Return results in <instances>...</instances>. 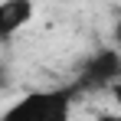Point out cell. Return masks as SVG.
<instances>
[{"mask_svg": "<svg viewBox=\"0 0 121 121\" xmlns=\"http://www.w3.org/2000/svg\"><path fill=\"white\" fill-rule=\"evenodd\" d=\"M95 121H121V111H101Z\"/></svg>", "mask_w": 121, "mask_h": 121, "instance_id": "obj_6", "label": "cell"}, {"mask_svg": "<svg viewBox=\"0 0 121 121\" xmlns=\"http://www.w3.org/2000/svg\"><path fill=\"white\" fill-rule=\"evenodd\" d=\"M111 46H115V49H121V17L115 20V26H111Z\"/></svg>", "mask_w": 121, "mask_h": 121, "instance_id": "obj_4", "label": "cell"}, {"mask_svg": "<svg viewBox=\"0 0 121 121\" xmlns=\"http://www.w3.org/2000/svg\"><path fill=\"white\" fill-rule=\"evenodd\" d=\"M75 95H79L75 85L26 92L23 98H17L0 111V121H72Z\"/></svg>", "mask_w": 121, "mask_h": 121, "instance_id": "obj_1", "label": "cell"}, {"mask_svg": "<svg viewBox=\"0 0 121 121\" xmlns=\"http://www.w3.org/2000/svg\"><path fill=\"white\" fill-rule=\"evenodd\" d=\"M115 82H121V49L101 46L79 65V75L72 85L79 92H101V88H111Z\"/></svg>", "mask_w": 121, "mask_h": 121, "instance_id": "obj_2", "label": "cell"}, {"mask_svg": "<svg viewBox=\"0 0 121 121\" xmlns=\"http://www.w3.org/2000/svg\"><path fill=\"white\" fill-rule=\"evenodd\" d=\"M36 13L33 0H0V43L13 39L23 26H30Z\"/></svg>", "mask_w": 121, "mask_h": 121, "instance_id": "obj_3", "label": "cell"}, {"mask_svg": "<svg viewBox=\"0 0 121 121\" xmlns=\"http://www.w3.org/2000/svg\"><path fill=\"white\" fill-rule=\"evenodd\" d=\"M108 92H111V98H115V105H118V111H121V82H115Z\"/></svg>", "mask_w": 121, "mask_h": 121, "instance_id": "obj_5", "label": "cell"}]
</instances>
